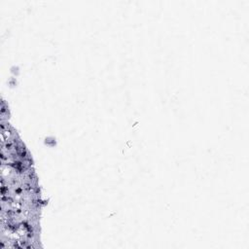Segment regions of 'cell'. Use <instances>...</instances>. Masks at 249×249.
<instances>
[{
    "instance_id": "cell-1",
    "label": "cell",
    "mask_w": 249,
    "mask_h": 249,
    "mask_svg": "<svg viewBox=\"0 0 249 249\" xmlns=\"http://www.w3.org/2000/svg\"><path fill=\"white\" fill-rule=\"evenodd\" d=\"M2 229L8 227L11 236L18 233L28 242L33 234L38 214V193L36 179L29 157L15 131L2 123ZM8 233V234H9Z\"/></svg>"
}]
</instances>
